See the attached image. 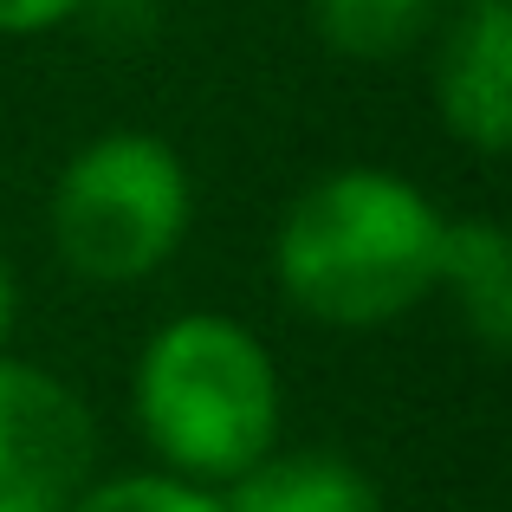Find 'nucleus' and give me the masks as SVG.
I'll use <instances>...</instances> for the list:
<instances>
[{
	"label": "nucleus",
	"mask_w": 512,
	"mask_h": 512,
	"mask_svg": "<svg viewBox=\"0 0 512 512\" xmlns=\"http://www.w3.org/2000/svg\"><path fill=\"white\" fill-rule=\"evenodd\" d=\"M98 428L72 383L0 357V512H65L91 487Z\"/></svg>",
	"instance_id": "20e7f679"
},
{
	"label": "nucleus",
	"mask_w": 512,
	"mask_h": 512,
	"mask_svg": "<svg viewBox=\"0 0 512 512\" xmlns=\"http://www.w3.org/2000/svg\"><path fill=\"white\" fill-rule=\"evenodd\" d=\"M441 227V208L396 169L318 175L273 234L279 292L318 325H389L435 292Z\"/></svg>",
	"instance_id": "f257e3e1"
},
{
	"label": "nucleus",
	"mask_w": 512,
	"mask_h": 512,
	"mask_svg": "<svg viewBox=\"0 0 512 512\" xmlns=\"http://www.w3.org/2000/svg\"><path fill=\"white\" fill-rule=\"evenodd\" d=\"M435 292H454V312L474 331L487 357L512 344V253L493 221H448L441 227V273Z\"/></svg>",
	"instance_id": "0eeeda50"
},
{
	"label": "nucleus",
	"mask_w": 512,
	"mask_h": 512,
	"mask_svg": "<svg viewBox=\"0 0 512 512\" xmlns=\"http://www.w3.org/2000/svg\"><path fill=\"white\" fill-rule=\"evenodd\" d=\"M7 331H13V273L0 260V344H7Z\"/></svg>",
	"instance_id": "9b49d317"
},
{
	"label": "nucleus",
	"mask_w": 512,
	"mask_h": 512,
	"mask_svg": "<svg viewBox=\"0 0 512 512\" xmlns=\"http://www.w3.org/2000/svg\"><path fill=\"white\" fill-rule=\"evenodd\" d=\"M85 0H0V39H26V33H46V26L72 20Z\"/></svg>",
	"instance_id": "9d476101"
},
{
	"label": "nucleus",
	"mask_w": 512,
	"mask_h": 512,
	"mask_svg": "<svg viewBox=\"0 0 512 512\" xmlns=\"http://www.w3.org/2000/svg\"><path fill=\"white\" fill-rule=\"evenodd\" d=\"M441 0H312V26L338 59L383 65L415 52L422 39H435L441 26Z\"/></svg>",
	"instance_id": "6e6552de"
},
{
	"label": "nucleus",
	"mask_w": 512,
	"mask_h": 512,
	"mask_svg": "<svg viewBox=\"0 0 512 512\" xmlns=\"http://www.w3.org/2000/svg\"><path fill=\"white\" fill-rule=\"evenodd\" d=\"M435 98L441 124L480 156H500L512 137V7L461 0L435 26Z\"/></svg>",
	"instance_id": "39448f33"
},
{
	"label": "nucleus",
	"mask_w": 512,
	"mask_h": 512,
	"mask_svg": "<svg viewBox=\"0 0 512 512\" xmlns=\"http://www.w3.org/2000/svg\"><path fill=\"white\" fill-rule=\"evenodd\" d=\"M195 221V188L182 156L150 130H111L85 143L59 169V188L46 201V227L59 260L78 279L130 286L175 260Z\"/></svg>",
	"instance_id": "7ed1b4c3"
},
{
	"label": "nucleus",
	"mask_w": 512,
	"mask_h": 512,
	"mask_svg": "<svg viewBox=\"0 0 512 512\" xmlns=\"http://www.w3.org/2000/svg\"><path fill=\"white\" fill-rule=\"evenodd\" d=\"M130 402L163 474L195 487H227L279 448V370L266 344L221 312L169 318L143 344Z\"/></svg>",
	"instance_id": "f03ea898"
},
{
	"label": "nucleus",
	"mask_w": 512,
	"mask_h": 512,
	"mask_svg": "<svg viewBox=\"0 0 512 512\" xmlns=\"http://www.w3.org/2000/svg\"><path fill=\"white\" fill-rule=\"evenodd\" d=\"M227 512H383V493L357 461L331 448H266L221 493Z\"/></svg>",
	"instance_id": "423d86ee"
},
{
	"label": "nucleus",
	"mask_w": 512,
	"mask_h": 512,
	"mask_svg": "<svg viewBox=\"0 0 512 512\" xmlns=\"http://www.w3.org/2000/svg\"><path fill=\"white\" fill-rule=\"evenodd\" d=\"M65 512H227L214 487H195L182 474H117L91 480Z\"/></svg>",
	"instance_id": "1a4fd4ad"
}]
</instances>
